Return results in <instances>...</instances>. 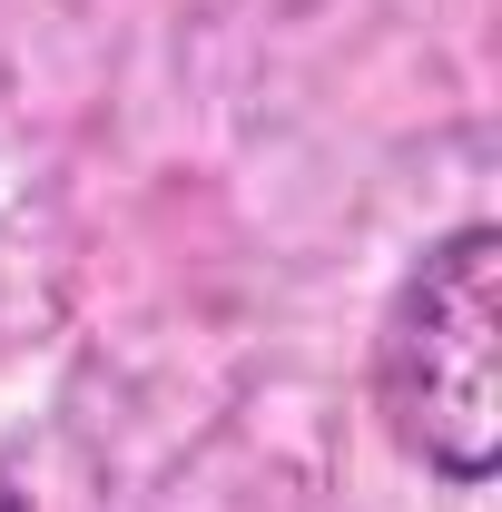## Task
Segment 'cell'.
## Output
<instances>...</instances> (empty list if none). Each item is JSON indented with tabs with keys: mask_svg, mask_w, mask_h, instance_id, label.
<instances>
[{
	"mask_svg": "<svg viewBox=\"0 0 502 512\" xmlns=\"http://www.w3.org/2000/svg\"><path fill=\"white\" fill-rule=\"evenodd\" d=\"M384 434L434 483L473 493L502 463V227L463 217L404 266L375 325Z\"/></svg>",
	"mask_w": 502,
	"mask_h": 512,
	"instance_id": "1",
	"label": "cell"
},
{
	"mask_svg": "<svg viewBox=\"0 0 502 512\" xmlns=\"http://www.w3.org/2000/svg\"><path fill=\"white\" fill-rule=\"evenodd\" d=\"M0 512H30V493H10V483H0Z\"/></svg>",
	"mask_w": 502,
	"mask_h": 512,
	"instance_id": "2",
	"label": "cell"
}]
</instances>
